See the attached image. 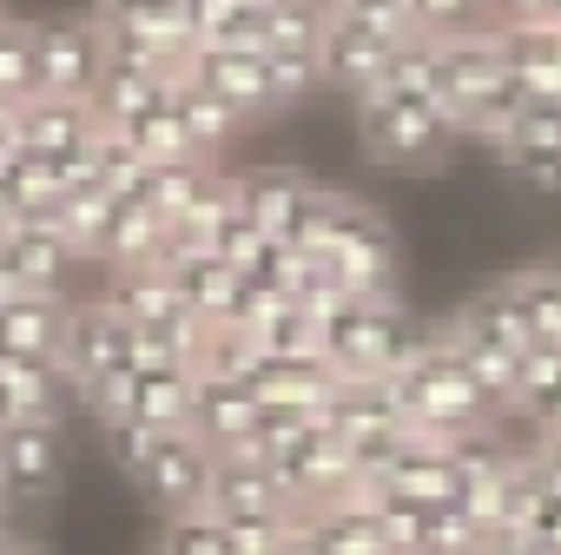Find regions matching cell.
Listing matches in <instances>:
<instances>
[{"label":"cell","instance_id":"obj_33","mask_svg":"<svg viewBox=\"0 0 561 555\" xmlns=\"http://www.w3.org/2000/svg\"><path fill=\"white\" fill-rule=\"evenodd\" d=\"M515 146H561V100H522L515 106V120H508V133L495 139V152H515Z\"/></svg>","mask_w":561,"mask_h":555},{"label":"cell","instance_id":"obj_6","mask_svg":"<svg viewBox=\"0 0 561 555\" xmlns=\"http://www.w3.org/2000/svg\"><path fill=\"white\" fill-rule=\"evenodd\" d=\"M60 377L73 397L113 384V377H133L139 371V331L106 305V298H87L67 312V331H60V351H54Z\"/></svg>","mask_w":561,"mask_h":555},{"label":"cell","instance_id":"obj_13","mask_svg":"<svg viewBox=\"0 0 561 555\" xmlns=\"http://www.w3.org/2000/svg\"><path fill=\"white\" fill-rule=\"evenodd\" d=\"M390 54H397V47H390L383 34L357 27L351 14H331V21H324V41H318V73H324V87H337V93L364 100V93L383 80Z\"/></svg>","mask_w":561,"mask_h":555},{"label":"cell","instance_id":"obj_20","mask_svg":"<svg viewBox=\"0 0 561 555\" xmlns=\"http://www.w3.org/2000/svg\"><path fill=\"white\" fill-rule=\"evenodd\" d=\"M377 489L383 496H397V502H416V509H443V502H456V463H449V450L443 443H403V456L377 476Z\"/></svg>","mask_w":561,"mask_h":555},{"label":"cell","instance_id":"obj_15","mask_svg":"<svg viewBox=\"0 0 561 555\" xmlns=\"http://www.w3.org/2000/svg\"><path fill=\"white\" fill-rule=\"evenodd\" d=\"M211 516H251V522H298V502L277 489V476L264 463H238V456H211Z\"/></svg>","mask_w":561,"mask_h":555},{"label":"cell","instance_id":"obj_9","mask_svg":"<svg viewBox=\"0 0 561 555\" xmlns=\"http://www.w3.org/2000/svg\"><path fill=\"white\" fill-rule=\"evenodd\" d=\"M436 47V106L456 120V133H462V113L482 100V93H495L502 80H508V67H502V41H495V27L489 34H462V41H430Z\"/></svg>","mask_w":561,"mask_h":555},{"label":"cell","instance_id":"obj_29","mask_svg":"<svg viewBox=\"0 0 561 555\" xmlns=\"http://www.w3.org/2000/svg\"><path fill=\"white\" fill-rule=\"evenodd\" d=\"M0 100H8V106L41 100L34 93V27L8 21V14H0Z\"/></svg>","mask_w":561,"mask_h":555},{"label":"cell","instance_id":"obj_36","mask_svg":"<svg viewBox=\"0 0 561 555\" xmlns=\"http://www.w3.org/2000/svg\"><path fill=\"white\" fill-rule=\"evenodd\" d=\"M100 437H106V456H113L119 476H139L152 463V450H159V437L139 430V423H100Z\"/></svg>","mask_w":561,"mask_h":555},{"label":"cell","instance_id":"obj_30","mask_svg":"<svg viewBox=\"0 0 561 555\" xmlns=\"http://www.w3.org/2000/svg\"><path fill=\"white\" fill-rule=\"evenodd\" d=\"M416 34L423 41H462V34H489V0H410Z\"/></svg>","mask_w":561,"mask_h":555},{"label":"cell","instance_id":"obj_7","mask_svg":"<svg viewBox=\"0 0 561 555\" xmlns=\"http://www.w3.org/2000/svg\"><path fill=\"white\" fill-rule=\"evenodd\" d=\"M106 73V27L93 14L80 21H47L34 27V93L41 100H73L87 106Z\"/></svg>","mask_w":561,"mask_h":555},{"label":"cell","instance_id":"obj_16","mask_svg":"<svg viewBox=\"0 0 561 555\" xmlns=\"http://www.w3.org/2000/svg\"><path fill=\"white\" fill-rule=\"evenodd\" d=\"M100 139V120L93 106H73V100H27L21 106V146L41 159V166H73L87 146Z\"/></svg>","mask_w":561,"mask_h":555},{"label":"cell","instance_id":"obj_22","mask_svg":"<svg viewBox=\"0 0 561 555\" xmlns=\"http://www.w3.org/2000/svg\"><path fill=\"white\" fill-rule=\"evenodd\" d=\"M165 100H172V113H179V133H185L192 159H211V166H218V152H225V146L244 133V120H238L225 100H211L198 80H185V73L165 87Z\"/></svg>","mask_w":561,"mask_h":555},{"label":"cell","instance_id":"obj_14","mask_svg":"<svg viewBox=\"0 0 561 555\" xmlns=\"http://www.w3.org/2000/svg\"><path fill=\"white\" fill-rule=\"evenodd\" d=\"M185 80H198L211 100H225L244 126L277 113V106H271V80H264V54H218V47H192Z\"/></svg>","mask_w":561,"mask_h":555},{"label":"cell","instance_id":"obj_41","mask_svg":"<svg viewBox=\"0 0 561 555\" xmlns=\"http://www.w3.org/2000/svg\"><path fill=\"white\" fill-rule=\"evenodd\" d=\"M244 8H251V14H271V8H285V0H244Z\"/></svg>","mask_w":561,"mask_h":555},{"label":"cell","instance_id":"obj_28","mask_svg":"<svg viewBox=\"0 0 561 555\" xmlns=\"http://www.w3.org/2000/svg\"><path fill=\"white\" fill-rule=\"evenodd\" d=\"M113 133H119V139H126V146L146 159V166H172V159H192V146H185V133H179V113H172V100H165V93H159L146 113H133L126 126H113Z\"/></svg>","mask_w":561,"mask_h":555},{"label":"cell","instance_id":"obj_5","mask_svg":"<svg viewBox=\"0 0 561 555\" xmlns=\"http://www.w3.org/2000/svg\"><path fill=\"white\" fill-rule=\"evenodd\" d=\"M192 397H198V371H185V364H139L133 377H113V384L87 390L80 404H93L100 423H139L152 437H185L192 430Z\"/></svg>","mask_w":561,"mask_h":555},{"label":"cell","instance_id":"obj_1","mask_svg":"<svg viewBox=\"0 0 561 555\" xmlns=\"http://www.w3.org/2000/svg\"><path fill=\"white\" fill-rule=\"evenodd\" d=\"M318 338H324V364L337 377H383V384H397L423 358L430 325L410 305H397V298H344V305H331L318 318Z\"/></svg>","mask_w":561,"mask_h":555},{"label":"cell","instance_id":"obj_23","mask_svg":"<svg viewBox=\"0 0 561 555\" xmlns=\"http://www.w3.org/2000/svg\"><path fill=\"white\" fill-rule=\"evenodd\" d=\"M508 417H522L535 443H541V437H561V351H528V358H522ZM535 443H528V450H535Z\"/></svg>","mask_w":561,"mask_h":555},{"label":"cell","instance_id":"obj_38","mask_svg":"<svg viewBox=\"0 0 561 555\" xmlns=\"http://www.w3.org/2000/svg\"><path fill=\"white\" fill-rule=\"evenodd\" d=\"M126 8H139V0H93V21H113V14H126Z\"/></svg>","mask_w":561,"mask_h":555},{"label":"cell","instance_id":"obj_35","mask_svg":"<svg viewBox=\"0 0 561 555\" xmlns=\"http://www.w3.org/2000/svg\"><path fill=\"white\" fill-rule=\"evenodd\" d=\"M528 192H561V146H515V152H495Z\"/></svg>","mask_w":561,"mask_h":555},{"label":"cell","instance_id":"obj_31","mask_svg":"<svg viewBox=\"0 0 561 555\" xmlns=\"http://www.w3.org/2000/svg\"><path fill=\"white\" fill-rule=\"evenodd\" d=\"M264 80H271V106H298V100L324 93L318 54H264Z\"/></svg>","mask_w":561,"mask_h":555},{"label":"cell","instance_id":"obj_32","mask_svg":"<svg viewBox=\"0 0 561 555\" xmlns=\"http://www.w3.org/2000/svg\"><path fill=\"white\" fill-rule=\"evenodd\" d=\"M93 179H100L113 199H133V192H139V179H146V159H139L119 133H106V126H100V139H93Z\"/></svg>","mask_w":561,"mask_h":555},{"label":"cell","instance_id":"obj_19","mask_svg":"<svg viewBox=\"0 0 561 555\" xmlns=\"http://www.w3.org/2000/svg\"><path fill=\"white\" fill-rule=\"evenodd\" d=\"M305 192H311V179H305V172H291V166H257V172H238V212H244L271 245H285V238H291Z\"/></svg>","mask_w":561,"mask_h":555},{"label":"cell","instance_id":"obj_25","mask_svg":"<svg viewBox=\"0 0 561 555\" xmlns=\"http://www.w3.org/2000/svg\"><path fill=\"white\" fill-rule=\"evenodd\" d=\"M211 172H218L211 159H172V166H146V179H139V192H133V199H139V205H146V212H152V218L172 231V225L192 212V199L205 192V179H211Z\"/></svg>","mask_w":561,"mask_h":555},{"label":"cell","instance_id":"obj_3","mask_svg":"<svg viewBox=\"0 0 561 555\" xmlns=\"http://www.w3.org/2000/svg\"><path fill=\"white\" fill-rule=\"evenodd\" d=\"M357 133H364V152L390 172H423V166H436L462 146L456 120L436 100H410V93H390V87H370L357 100Z\"/></svg>","mask_w":561,"mask_h":555},{"label":"cell","instance_id":"obj_2","mask_svg":"<svg viewBox=\"0 0 561 555\" xmlns=\"http://www.w3.org/2000/svg\"><path fill=\"white\" fill-rule=\"evenodd\" d=\"M397 397H403V423H410V437L416 443H462V437H476V430H495L508 410L430 338L423 344V358L397 377Z\"/></svg>","mask_w":561,"mask_h":555},{"label":"cell","instance_id":"obj_18","mask_svg":"<svg viewBox=\"0 0 561 555\" xmlns=\"http://www.w3.org/2000/svg\"><path fill=\"white\" fill-rule=\"evenodd\" d=\"M257 397L238 384V377H205L198 371V397H192V437L211 450V456H225V450H238L244 437H251V423H257Z\"/></svg>","mask_w":561,"mask_h":555},{"label":"cell","instance_id":"obj_11","mask_svg":"<svg viewBox=\"0 0 561 555\" xmlns=\"http://www.w3.org/2000/svg\"><path fill=\"white\" fill-rule=\"evenodd\" d=\"M443 325H449L462 344H482V351H502V358H528V351H535L528 312H522V298H515L508 278H495V285L469 292V298H462Z\"/></svg>","mask_w":561,"mask_h":555},{"label":"cell","instance_id":"obj_10","mask_svg":"<svg viewBox=\"0 0 561 555\" xmlns=\"http://www.w3.org/2000/svg\"><path fill=\"white\" fill-rule=\"evenodd\" d=\"M139 483V496L159 509V516H192V509H205V496H211V450L185 430V437H159V450H152V463L133 476Z\"/></svg>","mask_w":561,"mask_h":555},{"label":"cell","instance_id":"obj_37","mask_svg":"<svg viewBox=\"0 0 561 555\" xmlns=\"http://www.w3.org/2000/svg\"><path fill=\"white\" fill-rule=\"evenodd\" d=\"M548 0H489V21L495 27H522V21H541Z\"/></svg>","mask_w":561,"mask_h":555},{"label":"cell","instance_id":"obj_40","mask_svg":"<svg viewBox=\"0 0 561 555\" xmlns=\"http://www.w3.org/2000/svg\"><path fill=\"white\" fill-rule=\"evenodd\" d=\"M8 522H14V502H8V489H0V535H8Z\"/></svg>","mask_w":561,"mask_h":555},{"label":"cell","instance_id":"obj_4","mask_svg":"<svg viewBox=\"0 0 561 555\" xmlns=\"http://www.w3.org/2000/svg\"><path fill=\"white\" fill-rule=\"evenodd\" d=\"M318 271L331 298H397V231L351 199V212L318 251Z\"/></svg>","mask_w":561,"mask_h":555},{"label":"cell","instance_id":"obj_24","mask_svg":"<svg viewBox=\"0 0 561 555\" xmlns=\"http://www.w3.org/2000/svg\"><path fill=\"white\" fill-rule=\"evenodd\" d=\"M67 298H14L0 305V351L14 358H54L60 351V331H67Z\"/></svg>","mask_w":561,"mask_h":555},{"label":"cell","instance_id":"obj_8","mask_svg":"<svg viewBox=\"0 0 561 555\" xmlns=\"http://www.w3.org/2000/svg\"><path fill=\"white\" fill-rule=\"evenodd\" d=\"M67 483V437L41 430V423H8L0 430V489L14 509H41L54 502Z\"/></svg>","mask_w":561,"mask_h":555},{"label":"cell","instance_id":"obj_34","mask_svg":"<svg viewBox=\"0 0 561 555\" xmlns=\"http://www.w3.org/2000/svg\"><path fill=\"white\" fill-rule=\"evenodd\" d=\"M159 555H231L211 509H192V516H165V535H159Z\"/></svg>","mask_w":561,"mask_h":555},{"label":"cell","instance_id":"obj_27","mask_svg":"<svg viewBox=\"0 0 561 555\" xmlns=\"http://www.w3.org/2000/svg\"><path fill=\"white\" fill-rule=\"evenodd\" d=\"M324 21H331V0H285V8L257 14V27H264V54H318Z\"/></svg>","mask_w":561,"mask_h":555},{"label":"cell","instance_id":"obj_17","mask_svg":"<svg viewBox=\"0 0 561 555\" xmlns=\"http://www.w3.org/2000/svg\"><path fill=\"white\" fill-rule=\"evenodd\" d=\"M324 423H331V437H344V443H370V437L410 430V423H403V397H397V384H383V377H337Z\"/></svg>","mask_w":561,"mask_h":555},{"label":"cell","instance_id":"obj_39","mask_svg":"<svg viewBox=\"0 0 561 555\" xmlns=\"http://www.w3.org/2000/svg\"><path fill=\"white\" fill-rule=\"evenodd\" d=\"M0 555H34L27 542H14V535H0Z\"/></svg>","mask_w":561,"mask_h":555},{"label":"cell","instance_id":"obj_21","mask_svg":"<svg viewBox=\"0 0 561 555\" xmlns=\"http://www.w3.org/2000/svg\"><path fill=\"white\" fill-rule=\"evenodd\" d=\"M495 41H502V67H508V80H515L522 93H535V100H561V34H554V27L522 21V27H495Z\"/></svg>","mask_w":561,"mask_h":555},{"label":"cell","instance_id":"obj_12","mask_svg":"<svg viewBox=\"0 0 561 555\" xmlns=\"http://www.w3.org/2000/svg\"><path fill=\"white\" fill-rule=\"evenodd\" d=\"M67 377L54 358H14L0 351V430L8 423H41V430H60L67 423Z\"/></svg>","mask_w":561,"mask_h":555},{"label":"cell","instance_id":"obj_26","mask_svg":"<svg viewBox=\"0 0 561 555\" xmlns=\"http://www.w3.org/2000/svg\"><path fill=\"white\" fill-rule=\"evenodd\" d=\"M238 218V172H211L205 192L192 199V212L172 225V245L179 251H211V238Z\"/></svg>","mask_w":561,"mask_h":555}]
</instances>
